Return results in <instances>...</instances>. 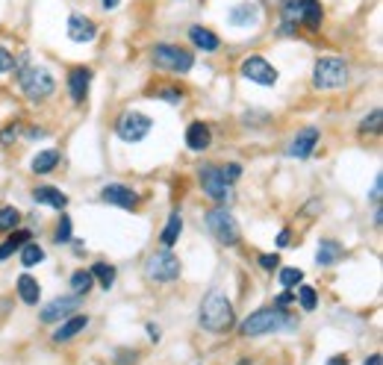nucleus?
Masks as SVG:
<instances>
[{
	"mask_svg": "<svg viewBox=\"0 0 383 365\" xmlns=\"http://www.w3.org/2000/svg\"><path fill=\"white\" fill-rule=\"evenodd\" d=\"M92 286H95L92 271L77 268V271L71 274V292H74V295H89V292H92Z\"/></svg>",
	"mask_w": 383,
	"mask_h": 365,
	"instance_id": "cd10ccee",
	"label": "nucleus"
},
{
	"mask_svg": "<svg viewBox=\"0 0 383 365\" xmlns=\"http://www.w3.org/2000/svg\"><path fill=\"white\" fill-rule=\"evenodd\" d=\"M325 12H321V0H298V24H304L307 30H321Z\"/></svg>",
	"mask_w": 383,
	"mask_h": 365,
	"instance_id": "f3484780",
	"label": "nucleus"
},
{
	"mask_svg": "<svg viewBox=\"0 0 383 365\" xmlns=\"http://www.w3.org/2000/svg\"><path fill=\"white\" fill-rule=\"evenodd\" d=\"M209 142H213V133H209V127H206L204 121L189 124V130H186V147H189V150L201 154V150L209 147Z\"/></svg>",
	"mask_w": 383,
	"mask_h": 365,
	"instance_id": "aec40b11",
	"label": "nucleus"
},
{
	"mask_svg": "<svg viewBox=\"0 0 383 365\" xmlns=\"http://www.w3.org/2000/svg\"><path fill=\"white\" fill-rule=\"evenodd\" d=\"M92 77H95V71L92 68H74L68 74V92H71V100L74 104H83L85 95H89V86H92Z\"/></svg>",
	"mask_w": 383,
	"mask_h": 365,
	"instance_id": "4468645a",
	"label": "nucleus"
},
{
	"mask_svg": "<svg viewBox=\"0 0 383 365\" xmlns=\"http://www.w3.org/2000/svg\"><path fill=\"white\" fill-rule=\"evenodd\" d=\"M318 130L316 127H304L298 136L292 138V145H289V156H298V159H307L316 150V145H318Z\"/></svg>",
	"mask_w": 383,
	"mask_h": 365,
	"instance_id": "dca6fc26",
	"label": "nucleus"
},
{
	"mask_svg": "<svg viewBox=\"0 0 383 365\" xmlns=\"http://www.w3.org/2000/svg\"><path fill=\"white\" fill-rule=\"evenodd\" d=\"M351 80V71H348V62L339 59V56H321L313 68V86L321 92H330V89H342L345 83Z\"/></svg>",
	"mask_w": 383,
	"mask_h": 365,
	"instance_id": "7ed1b4c3",
	"label": "nucleus"
},
{
	"mask_svg": "<svg viewBox=\"0 0 383 365\" xmlns=\"http://www.w3.org/2000/svg\"><path fill=\"white\" fill-rule=\"evenodd\" d=\"M289 242H292V233H289L286 227H283V230H280V236H277V245H280V248H286Z\"/></svg>",
	"mask_w": 383,
	"mask_h": 365,
	"instance_id": "a19ab883",
	"label": "nucleus"
},
{
	"mask_svg": "<svg viewBox=\"0 0 383 365\" xmlns=\"http://www.w3.org/2000/svg\"><path fill=\"white\" fill-rule=\"evenodd\" d=\"M380 188H383V177H380V174H377V177H375V186H372V204L375 206H380Z\"/></svg>",
	"mask_w": 383,
	"mask_h": 365,
	"instance_id": "58836bf2",
	"label": "nucleus"
},
{
	"mask_svg": "<svg viewBox=\"0 0 383 365\" xmlns=\"http://www.w3.org/2000/svg\"><path fill=\"white\" fill-rule=\"evenodd\" d=\"M147 336H151L154 342H159V327L156 324H147Z\"/></svg>",
	"mask_w": 383,
	"mask_h": 365,
	"instance_id": "79ce46f5",
	"label": "nucleus"
},
{
	"mask_svg": "<svg viewBox=\"0 0 383 365\" xmlns=\"http://www.w3.org/2000/svg\"><path fill=\"white\" fill-rule=\"evenodd\" d=\"M33 200H35V204H44V206H54L59 212L68 206V195L63 192V188H56V186H35L33 188Z\"/></svg>",
	"mask_w": 383,
	"mask_h": 365,
	"instance_id": "a211bd4d",
	"label": "nucleus"
},
{
	"mask_svg": "<svg viewBox=\"0 0 383 365\" xmlns=\"http://www.w3.org/2000/svg\"><path fill=\"white\" fill-rule=\"evenodd\" d=\"M18 221H21V209H15V206H0V233L15 230Z\"/></svg>",
	"mask_w": 383,
	"mask_h": 365,
	"instance_id": "c756f323",
	"label": "nucleus"
},
{
	"mask_svg": "<svg viewBox=\"0 0 383 365\" xmlns=\"http://www.w3.org/2000/svg\"><path fill=\"white\" fill-rule=\"evenodd\" d=\"M118 3H121V0H101V6L109 12V9H118Z\"/></svg>",
	"mask_w": 383,
	"mask_h": 365,
	"instance_id": "37998d69",
	"label": "nucleus"
},
{
	"mask_svg": "<svg viewBox=\"0 0 383 365\" xmlns=\"http://www.w3.org/2000/svg\"><path fill=\"white\" fill-rule=\"evenodd\" d=\"M12 68H15V56L6 47H0V74H9Z\"/></svg>",
	"mask_w": 383,
	"mask_h": 365,
	"instance_id": "c9c22d12",
	"label": "nucleus"
},
{
	"mask_svg": "<svg viewBox=\"0 0 383 365\" xmlns=\"http://www.w3.org/2000/svg\"><path fill=\"white\" fill-rule=\"evenodd\" d=\"M89 271H92V277H95V280L101 283L104 289H113V283H115V268H113V266H106V262H95Z\"/></svg>",
	"mask_w": 383,
	"mask_h": 365,
	"instance_id": "c85d7f7f",
	"label": "nucleus"
},
{
	"mask_svg": "<svg viewBox=\"0 0 383 365\" xmlns=\"http://www.w3.org/2000/svg\"><path fill=\"white\" fill-rule=\"evenodd\" d=\"M30 236H33L30 230H15V233H12V236L6 238V242L0 245V262H6L12 254H18V250L30 242Z\"/></svg>",
	"mask_w": 383,
	"mask_h": 365,
	"instance_id": "b1692460",
	"label": "nucleus"
},
{
	"mask_svg": "<svg viewBox=\"0 0 383 365\" xmlns=\"http://www.w3.org/2000/svg\"><path fill=\"white\" fill-rule=\"evenodd\" d=\"M380 130V109H375L372 115H366V121L360 124V133H377Z\"/></svg>",
	"mask_w": 383,
	"mask_h": 365,
	"instance_id": "72a5a7b5",
	"label": "nucleus"
},
{
	"mask_svg": "<svg viewBox=\"0 0 383 365\" xmlns=\"http://www.w3.org/2000/svg\"><path fill=\"white\" fill-rule=\"evenodd\" d=\"M259 266H263L266 271H275L280 266V257L277 254H263V257H259Z\"/></svg>",
	"mask_w": 383,
	"mask_h": 365,
	"instance_id": "4c0bfd02",
	"label": "nucleus"
},
{
	"mask_svg": "<svg viewBox=\"0 0 383 365\" xmlns=\"http://www.w3.org/2000/svg\"><path fill=\"white\" fill-rule=\"evenodd\" d=\"M227 21L233 24V27H254V24L259 21V6L254 3V0H242V3H236L227 12Z\"/></svg>",
	"mask_w": 383,
	"mask_h": 365,
	"instance_id": "2eb2a0df",
	"label": "nucleus"
},
{
	"mask_svg": "<svg viewBox=\"0 0 383 365\" xmlns=\"http://www.w3.org/2000/svg\"><path fill=\"white\" fill-rule=\"evenodd\" d=\"M80 307V295H65V298H54L51 304H47L42 312H39V318L44 324H54V321H63L68 316H74Z\"/></svg>",
	"mask_w": 383,
	"mask_h": 365,
	"instance_id": "9b49d317",
	"label": "nucleus"
},
{
	"mask_svg": "<svg viewBox=\"0 0 383 365\" xmlns=\"http://www.w3.org/2000/svg\"><path fill=\"white\" fill-rule=\"evenodd\" d=\"M151 56H154V65H156V68L171 71V74H186V71H192V65H195L192 50L177 47V44H156Z\"/></svg>",
	"mask_w": 383,
	"mask_h": 365,
	"instance_id": "423d86ee",
	"label": "nucleus"
},
{
	"mask_svg": "<svg viewBox=\"0 0 383 365\" xmlns=\"http://www.w3.org/2000/svg\"><path fill=\"white\" fill-rule=\"evenodd\" d=\"M180 233H183V218H180V212H171L163 227V248H174Z\"/></svg>",
	"mask_w": 383,
	"mask_h": 365,
	"instance_id": "393cba45",
	"label": "nucleus"
},
{
	"mask_svg": "<svg viewBox=\"0 0 383 365\" xmlns=\"http://www.w3.org/2000/svg\"><path fill=\"white\" fill-rule=\"evenodd\" d=\"M15 77H18V86L21 92L27 95L30 100H47L54 92H56V80L54 74L47 71L44 65H30V56L24 54L21 59H15Z\"/></svg>",
	"mask_w": 383,
	"mask_h": 365,
	"instance_id": "f257e3e1",
	"label": "nucleus"
},
{
	"mask_svg": "<svg viewBox=\"0 0 383 365\" xmlns=\"http://www.w3.org/2000/svg\"><path fill=\"white\" fill-rule=\"evenodd\" d=\"M197 321L209 333H227L233 327V304L227 300V295L209 292L201 304V312H197Z\"/></svg>",
	"mask_w": 383,
	"mask_h": 365,
	"instance_id": "f03ea898",
	"label": "nucleus"
},
{
	"mask_svg": "<svg viewBox=\"0 0 383 365\" xmlns=\"http://www.w3.org/2000/svg\"><path fill=\"white\" fill-rule=\"evenodd\" d=\"M327 365H348V359H345V357H330Z\"/></svg>",
	"mask_w": 383,
	"mask_h": 365,
	"instance_id": "c03bdc74",
	"label": "nucleus"
},
{
	"mask_svg": "<svg viewBox=\"0 0 383 365\" xmlns=\"http://www.w3.org/2000/svg\"><path fill=\"white\" fill-rule=\"evenodd\" d=\"M342 245L339 242H333V238H321L318 242V254H316V262L318 266H333V262H339L342 259Z\"/></svg>",
	"mask_w": 383,
	"mask_h": 365,
	"instance_id": "4be33fe9",
	"label": "nucleus"
},
{
	"mask_svg": "<svg viewBox=\"0 0 383 365\" xmlns=\"http://www.w3.org/2000/svg\"><path fill=\"white\" fill-rule=\"evenodd\" d=\"M301 280H304V271L301 268H283L280 271V286L283 289H295Z\"/></svg>",
	"mask_w": 383,
	"mask_h": 365,
	"instance_id": "2f4dec72",
	"label": "nucleus"
},
{
	"mask_svg": "<svg viewBox=\"0 0 383 365\" xmlns=\"http://www.w3.org/2000/svg\"><path fill=\"white\" fill-rule=\"evenodd\" d=\"M366 365H380V354H372V357L366 359Z\"/></svg>",
	"mask_w": 383,
	"mask_h": 365,
	"instance_id": "a18cd8bd",
	"label": "nucleus"
},
{
	"mask_svg": "<svg viewBox=\"0 0 383 365\" xmlns=\"http://www.w3.org/2000/svg\"><path fill=\"white\" fill-rule=\"evenodd\" d=\"M298 304L307 309V312H313L316 309V304H318V295H316V289L313 286H298Z\"/></svg>",
	"mask_w": 383,
	"mask_h": 365,
	"instance_id": "7c9ffc66",
	"label": "nucleus"
},
{
	"mask_svg": "<svg viewBox=\"0 0 383 365\" xmlns=\"http://www.w3.org/2000/svg\"><path fill=\"white\" fill-rule=\"evenodd\" d=\"M286 304H295V295H292V292H283V295L275 300V307H280V309H286Z\"/></svg>",
	"mask_w": 383,
	"mask_h": 365,
	"instance_id": "ea45409f",
	"label": "nucleus"
},
{
	"mask_svg": "<svg viewBox=\"0 0 383 365\" xmlns=\"http://www.w3.org/2000/svg\"><path fill=\"white\" fill-rule=\"evenodd\" d=\"M154 97L165 100V104H180V100H183V92H180V89H159Z\"/></svg>",
	"mask_w": 383,
	"mask_h": 365,
	"instance_id": "f704fd0d",
	"label": "nucleus"
},
{
	"mask_svg": "<svg viewBox=\"0 0 383 365\" xmlns=\"http://www.w3.org/2000/svg\"><path fill=\"white\" fill-rule=\"evenodd\" d=\"M18 295H21L24 304H39V298H42L39 280H33L30 274H21V277H18Z\"/></svg>",
	"mask_w": 383,
	"mask_h": 365,
	"instance_id": "5701e85b",
	"label": "nucleus"
},
{
	"mask_svg": "<svg viewBox=\"0 0 383 365\" xmlns=\"http://www.w3.org/2000/svg\"><path fill=\"white\" fill-rule=\"evenodd\" d=\"M85 327H89V316H68V321H63V327L54 333V342H68Z\"/></svg>",
	"mask_w": 383,
	"mask_h": 365,
	"instance_id": "412c9836",
	"label": "nucleus"
},
{
	"mask_svg": "<svg viewBox=\"0 0 383 365\" xmlns=\"http://www.w3.org/2000/svg\"><path fill=\"white\" fill-rule=\"evenodd\" d=\"M221 174H225V177H227L230 183H236V180L242 177V165H239V162H230V165L221 168Z\"/></svg>",
	"mask_w": 383,
	"mask_h": 365,
	"instance_id": "e433bc0d",
	"label": "nucleus"
},
{
	"mask_svg": "<svg viewBox=\"0 0 383 365\" xmlns=\"http://www.w3.org/2000/svg\"><path fill=\"white\" fill-rule=\"evenodd\" d=\"M101 200L104 204H113V206H121V209H136L139 206V195L133 192L130 186L124 183H109L101 188Z\"/></svg>",
	"mask_w": 383,
	"mask_h": 365,
	"instance_id": "f8f14e48",
	"label": "nucleus"
},
{
	"mask_svg": "<svg viewBox=\"0 0 383 365\" xmlns=\"http://www.w3.org/2000/svg\"><path fill=\"white\" fill-rule=\"evenodd\" d=\"M56 242L59 245H63V242H71V216H65V212H63V216H59V224H56Z\"/></svg>",
	"mask_w": 383,
	"mask_h": 365,
	"instance_id": "473e14b6",
	"label": "nucleus"
},
{
	"mask_svg": "<svg viewBox=\"0 0 383 365\" xmlns=\"http://www.w3.org/2000/svg\"><path fill=\"white\" fill-rule=\"evenodd\" d=\"M180 259L171 254V250H156V254H151L145 259V277L151 283H174L180 277Z\"/></svg>",
	"mask_w": 383,
	"mask_h": 365,
	"instance_id": "39448f33",
	"label": "nucleus"
},
{
	"mask_svg": "<svg viewBox=\"0 0 383 365\" xmlns=\"http://www.w3.org/2000/svg\"><path fill=\"white\" fill-rule=\"evenodd\" d=\"M59 165V150H42V154L33 156V171L35 174H51L54 168Z\"/></svg>",
	"mask_w": 383,
	"mask_h": 365,
	"instance_id": "a878e982",
	"label": "nucleus"
},
{
	"mask_svg": "<svg viewBox=\"0 0 383 365\" xmlns=\"http://www.w3.org/2000/svg\"><path fill=\"white\" fill-rule=\"evenodd\" d=\"M154 130V121L145 115V112H124V115L118 118L115 124V133L121 142H127V145H136V142H142V138Z\"/></svg>",
	"mask_w": 383,
	"mask_h": 365,
	"instance_id": "1a4fd4ad",
	"label": "nucleus"
},
{
	"mask_svg": "<svg viewBox=\"0 0 383 365\" xmlns=\"http://www.w3.org/2000/svg\"><path fill=\"white\" fill-rule=\"evenodd\" d=\"M18 257H21V266H24V268L42 266V262H44V248L35 245V242H27V245L18 250Z\"/></svg>",
	"mask_w": 383,
	"mask_h": 365,
	"instance_id": "bb28decb",
	"label": "nucleus"
},
{
	"mask_svg": "<svg viewBox=\"0 0 383 365\" xmlns=\"http://www.w3.org/2000/svg\"><path fill=\"white\" fill-rule=\"evenodd\" d=\"M242 77L245 80H251V83H259V86H275L277 83V68L271 65L268 59L263 56H248L242 62Z\"/></svg>",
	"mask_w": 383,
	"mask_h": 365,
	"instance_id": "9d476101",
	"label": "nucleus"
},
{
	"mask_svg": "<svg viewBox=\"0 0 383 365\" xmlns=\"http://www.w3.org/2000/svg\"><path fill=\"white\" fill-rule=\"evenodd\" d=\"M206 227H209V233H213L221 245H227V248L239 245V238H242V230H239L236 218H233V212H227L225 206L206 212Z\"/></svg>",
	"mask_w": 383,
	"mask_h": 365,
	"instance_id": "0eeeda50",
	"label": "nucleus"
},
{
	"mask_svg": "<svg viewBox=\"0 0 383 365\" xmlns=\"http://www.w3.org/2000/svg\"><path fill=\"white\" fill-rule=\"evenodd\" d=\"M292 318L286 316V309L280 307H266V309H256L251 312L248 318L242 321V336H266V333H275V330H283V327H289Z\"/></svg>",
	"mask_w": 383,
	"mask_h": 365,
	"instance_id": "20e7f679",
	"label": "nucleus"
},
{
	"mask_svg": "<svg viewBox=\"0 0 383 365\" xmlns=\"http://www.w3.org/2000/svg\"><path fill=\"white\" fill-rule=\"evenodd\" d=\"M65 30H68V39L71 42H92L95 35H97V24L92 18H85L80 15V12H74V15H68V24H65Z\"/></svg>",
	"mask_w": 383,
	"mask_h": 365,
	"instance_id": "ddd939ff",
	"label": "nucleus"
},
{
	"mask_svg": "<svg viewBox=\"0 0 383 365\" xmlns=\"http://www.w3.org/2000/svg\"><path fill=\"white\" fill-rule=\"evenodd\" d=\"M201 188L209 200H215V204H230L233 200V183L221 174L218 165H206L201 168Z\"/></svg>",
	"mask_w": 383,
	"mask_h": 365,
	"instance_id": "6e6552de",
	"label": "nucleus"
},
{
	"mask_svg": "<svg viewBox=\"0 0 383 365\" xmlns=\"http://www.w3.org/2000/svg\"><path fill=\"white\" fill-rule=\"evenodd\" d=\"M189 42H192L197 50H204V54H215V50L221 47L218 35H215L213 30L201 27V24H195V27H189Z\"/></svg>",
	"mask_w": 383,
	"mask_h": 365,
	"instance_id": "6ab92c4d",
	"label": "nucleus"
}]
</instances>
